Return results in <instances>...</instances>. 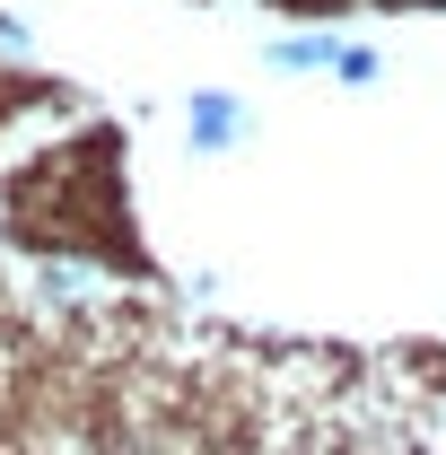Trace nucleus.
Returning a JSON list of instances; mask_svg holds the SVG:
<instances>
[{"mask_svg":"<svg viewBox=\"0 0 446 455\" xmlns=\"http://www.w3.org/2000/svg\"><path fill=\"white\" fill-rule=\"evenodd\" d=\"M280 455H324V447H280Z\"/></svg>","mask_w":446,"mask_h":455,"instance_id":"20e7f679","label":"nucleus"},{"mask_svg":"<svg viewBox=\"0 0 446 455\" xmlns=\"http://www.w3.org/2000/svg\"><path fill=\"white\" fill-rule=\"evenodd\" d=\"M341 36H272V70H333Z\"/></svg>","mask_w":446,"mask_h":455,"instance_id":"f03ea898","label":"nucleus"},{"mask_svg":"<svg viewBox=\"0 0 446 455\" xmlns=\"http://www.w3.org/2000/svg\"><path fill=\"white\" fill-rule=\"evenodd\" d=\"M289 9H315V0H289Z\"/></svg>","mask_w":446,"mask_h":455,"instance_id":"39448f33","label":"nucleus"},{"mask_svg":"<svg viewBox=\"0 0 446 455\" xmlns=\"http://www.w3.org/2000/svg\"><path fill=\"white\" fill-rule=\"evenodd\" d=\"M377 70H386V61L368 53V44H341V61H333V79H341V88H377Z\"/></svg>","mask_w":446,"mask_h":455,"instance_id":"7ed1b4c3","label":"nucleus"},{"mask_svg":"<svg viewBox=\"0 0 446 455\" xmlns=\"http://www.w3.org/2000/svg\"><path fill=\"white\" fill-rule=\"evenodd\" d=\"M184 132H193V149H202V158H219L227 140L245 132V106H236V97H219V88H202V97L184 106Z\"/></svg>","mask_w":446,"mask_h":455,"instance_id":"f257e3e1","label":"nucleus"}]
</instances>
